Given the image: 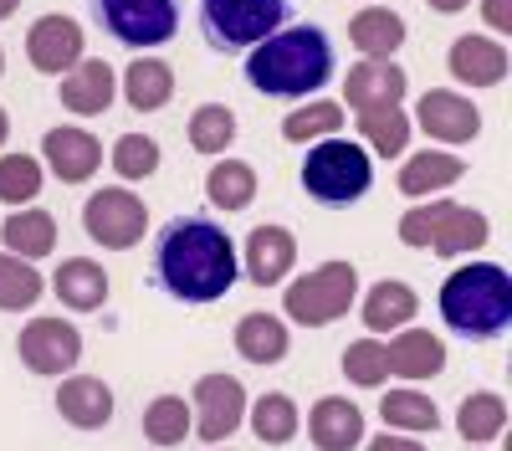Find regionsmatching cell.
<instances>
[{
    "label": "cell",
    "mask_w": 512,
    "mask_h": 451,
    "mask_svg": "<svg viewBox=\"0 0 512 451\" xmlns=\"http://www.w3.org/2000/svg\"><path fill=\"white\" fill-rule=\"evenodd\" d=\"M241 277V257L226 226L210 216H175L154 231V282L175 303H216Z\"/></svg>",
    "instance_id": "obj_1"
},
{
    "label": "cell",
    "mask_w": 512,
    "mask_h": 451,
    "mask_svg": "<svg viewBox=\"0 0 512 451\" xmlns=\"http://www.w3.org/2000/svg\"><path fill=\"white\" fill-rule=\"evenodd\" d=\"M246 88L262 93V98H277V103H292V98H308V93H323L328 77H333V41L323 26H282L272 31L267 41H256L246 67Z\"/></svg>",
    "instance_id": "obj_2"
},
{
    "label": "cell",
    "mask_w": 512,
    "mask_h": 451,
    "mask_svg": "<svg viewBox=\"0 0 512 451\" xmlns=\"http://www.w3.org/2000/svg\"><path fill=\"white\" fill-rule=\"evenodd\" d=\"M441 323L456 339H502L512 328V277L497 262H477V267H456L441 282Z\"/></svg>",
    "instance_id": "obj_3"
},
{
    "label": "cell",
    "mask_w": 512,
    "mask_h": 451,
    "mask_svg": "<svg viewBox=\"0 0 512 451\" xmlns=\"http://www.w3.org/2000/svg\"><path fill=\"white\" fill-rule=\"evenodd\" d=\"M303 190L313 205H323V211H344V205L364 200L369 185H374V164L359 144L349 139H318L303 159Z\"/></svg>",
    "instance_id": "obj_4"
},
{
    "label": "cell",
    "mask_w": 512,
    "mask_h": 451,
    "mask_svg": "<svg viewBox=\"0 0 512 451\" xmlns=\"http://www.w3.org/2000/svg\"><path fill=\"white\" fill-rule=\"evenodd\" d=\"M292 16V0H200V36L210 52H251L256 41L282 31Z\"/></svg>",
    "instance_id": "obj_5"
},
{
    "label": "cell",
    "mask_w": 512,
    "mask_h": 451,
    "mask_svg": "<svg viewBox=\"0 0 512 451\" xmlns=\"http://www.w3.org/2000/svg\"><path fill=\"white\" fill-rule=\"evenodd\" d=\"M359 298V267L354 262H323L308 277H297L287 287V318L303 323V328H328L338 323Z\"/></svg>",
    "instance_id": "obj_6"
},
{
    "label": "cell",
    "mask_w": 512,
    "mask_h": 451,
    "mask_svg": "<svg viewBox=\"0 0 512 451\" xmlns=\"http://www.w3.org/2000/svg\"><path fill=\"white\" fill-rule=\"evenodd\" d=\"M93 21L118 41V47H164L180 31V0H88Z\"/></svg>",
    "instance_id": "obj_7"
},
{
    "label": "cell",
    "mask_w": 512,
    "mask_h": 451,
    "mask_svg": "<svg viewBox=\"0 0 512 451\" xmlns=\"http://www.w3.org/2000/svg\"><path fill=\"white\" fill-rule=\"evenodd\" d=\"M82 226H88V236L103 246V252H128V246L144 241L149 211H144V200L134 190L108 185V190L88 195V205H82Z\"/></svg>",
    "instance_id": "obj_8"
},
{
    "label": "cell",
    "mask_w": 512,
    "mask_h": 451,
    "mask_svg": "<svg viewBox=\"0 0 512 451\" xmlns=\"http://www.w3.org/2000/svg\"><path fill=\"white\" fill-rule=\"evenodd\" d=\"M246 421V385L236 375H200L195 405H190V431L210 446H221Z\"/></svg>",
    "instance_id": "obj_9"
},
{
    "label": "cell",
    "mask_w": 512,
    "mask_h": 451,
    "mask_svg": "<svg viewBox=\"0 0 512 451\" xmlns=\"http://www.w3.org/2000/svg\"><path fill=\"white\" fill-rule=\"evenodd\" d=\"M16 354L31 375H67L82 359V334L67 318H31L16 339Z\"/></svg>",
    "instance_id": "obj_10"
},
{
    "label": "cell",
    "mask_w": 512,
    "mask_h": 451,
    "mask_svg": "<svg viewBox=\"0 0 512 451\" xmlns=\"http://www.w3.org/2000/svg\"><path fill=\"white\" fill-rule=\"evenodd\" d=\"M26 57L36 72H47V77H62L82 62V26L62 11H47L41 21H31L26 31Z\"/></svg>",
    "instance_id": "obj_11"
},
{
    "label": "cell",
    "mask_w": 512,
    "mask_h": 451,
    "mask_svg": "<svg viewBox=\"0 0 512 451\" xmlns=\"http://www.w3.org/2000/svg\"><path fill=\"white\" fill-rule=\"evenodd\" d=\"M415 118H420V129L431 134L436 144H472V139L482 134L477 103L461 98V93H451V88H431V93L420 98Z\"/></svg>",
    "instance_id": "obj_12"
},
{
    "label": "cell",
    "mask_w": 512,
    "mask_h": 451,
    "mask_svg": "<svg viewBox=\"0 0 512 451\" xmlns=\"http://www.w3.org/2000/svg\"><path fill=\"white\" fill-rule=\"evenodd\" d=\"M41 164H47L62 185H82V180L98 175L103 144L88 129H52L47 139H41Z\"/></svg>",
    "instance_id": "obj_13"
},
{
    "label": "cell",
    "mask_w": 512,
    "mask_h": 451,
    "mask_svg": "<svg viewBox=\"0 0 512 451\" xmlns=\"http://www.w3.org/2000/svg\"><path fill=\"white\" fill-rule=\"evenodd\" d=\"M292 262H297V241H292L287 226H256V231L246 236L241 272H246L256 287H277V282H287Z\"/></svg>",
    "instance_id": "obj_14"
},
{
    "label": "cell",
    "mask_w": 512,
    "mask_h": 451,
    "mask_svg": "<svg viewBox=\"0 0 512 451\" xmlns=\"http://www.w3.org/2000/svg\"><path fill=\"white\" fill-rule=\"evenodd\" d=\"M446 67H451L456 82H466V88H497V82L507 77V67H512V57L492 36H456Z\"/></svg>",
    "instance_id": "obj_15"
},
{
    "label": "cell",
    "mask_w": 512,
    "mask_h": 451,
    "mask_svg": "<svg viewBox=\"0 0 512 451\" xmlns=\"http://www.w3.org/2000/svg\"><path fill=\"white\" fill-rule=\"evenodd\" d=\"M113 88H118L113 67L103 57H82L72 72H62V108L77 118H98L113 108Z\"/></svg>",
    "instance_id": "obj_16"
},
{
    "label": "cell",
    "mask_w": 512,
    "mask_h": 451,
    "mask_svg": "<svg viewBox=\"0 0 512 451\" xmlns=\"http://www.w3.org/2000/svg\"><path fill=\"white\" fill-rule=\"evenodd\" d=\"M308 441L318 451H354L364 441V410L344 395H323L308 410Z\"/></svg>",
    "instance_id": "obj_17"
},
{
    "label": "cell",
    "mask_w": 512,
    "mask_h": 451,
    "mask_svg": "<svg viewBox=\"0 0 512 451\" xmlns=\"http://www.w3.org/2000/svg\"><path fill=\"white\" fill-rule=\"evenodd\" d=\"M410 88V77L400 62L390 57H369V62H354L349 67V88H344V103L359 113V108H379V103H400Z\"/></svg>",
    "instance_id": "obj_18"
},
{
    "label": "cell",
    "mask_w": 512,
    "mask_h": 451,
    "mask_svg": "<svg viewBox=\"0 0 512 451\" xmlns=\"http://www.w3.org/2000/svg\"><path fill=\"white\" fill-rule=\"evenodd\" d=\"M384 364H390V375L400 380H436L446 369V344L431 334V328H400L395 344H384Z\"/></svg>",
    "instance_id": "obj_19"
},
{
    "label": "cell",
    "mask_w": 512,
    "mask_h": 451,
    "mask_svg": "<svg viewBox=\"0 0 512 451\" xmlns=\"http://www.w3.org/2000/svg\"><path fill=\"white\" fill-rule=\"evenodd\" d=\"M466 175V159L461 154H451V149H425V154H410L405 164H400V195H410V200H431V195H441V190H451L456 180Z\"/></svg>",
    "instance_id": "obj_20"
},
{
    "label": "cell",
    "mask_w": 512,
    "mask_h": 451,
    "mask_svg": "<svg viewBox=\"0 0 512 451\" xmlns=\"http://www.w3.org/2000/svg\"><path fill=\"white\" fill-rule=\"evenodd\" d=\"M57 416L77 431H103L113 421V390L93 375H72L57 390Z\"/></svg>",
    "instance_id": "obj_21"
},
{
    "label": "cell",
    "mask_w": 512,
    "mask_h": 451,
    "mask_svg": "<svg viewBox=\"0 0 512 451\" xmlns=\"http://www.w3.org/2000/svg\"><path fill=\"white\" fill-rule=\"evenodd\" d=\"M492 241V226H487V216L482 211H472V205H446V216L436 221V231H431V252L436 257H472V252H482V246Z\"/></svg>",
    "instance_id": "obj_22"
},
{
    "label": "cell",
    "mask_w": 512,
    "mask_h": 451,
    "mask_svg": "<svg viewBox=\"0 0 512 451\" xmlns=\"http://www.w3.org/2000/svg\"><path fill=\"white\" fill-rule=\"evenodd\" d=\"M52 287H57L62 308H72V313H98V308L108 303V272H103L93 257H67V262L57 267Z\"/></svg>",
    "instance_id": "obj_23"
},
{
    "label": "cell",
    "mask_w": 512,
    "mask_h": 451,
    "mask_svg": "<svg viewBox=\"0 0 512 451\" xmlns=\"http://www.w3.org/2000/svg\"><path fill=\"white\" fill-rule=\"evenodd\" d=\"M0 241H6V252L21 257V262L52 257L57 221H52L47 211H36V205H21V211H11V221H0Z\"/></svg>",
    "instance_id": "obj_24"
},
{
    "label": "cell",
    "mask_w": 512,
    "mask_h": 451,
    "mask_svg": "<svg viewBox=\"0 0 512 451\" xmlns=\"http://www.w3.org/2000/svg\"><path fill=\"white\" fill-rule=\"evenodd\" d=\"M415 308H420V298H415V287L410 282H395V277H384V282H374L369 293H364V328L369 334H390V328H405L410 318H415Z\"/></svg>",
    "instance_id": "obj_25"
},
{
    "label": "cell",
    "mask_w": 512,
    "mask_h": 451,
    "mask_svg": "<svg viewBox=\"0 0 512 451\" xmlns=\"http://www.w3.org/2000/svg\"><path fill=\"white\" fill-rule=\"evenodd\" d=\"M349 41L364 57H395L405 47V16L390 11V6H364L349 21Z\"/></svg>",
    "instance_id": "obj_26"
},
{
    "label": "cell",
    "mask_w": 512,
    "mask_h": 451,
    "mask_svg": "<svg viewBox=\"0 0 512 451\" xmlns=\"http://www.w3.org/2000/svg\"><path fill=\"white\" fill-rule=\"evenodd\" d=\"M236 354L246 364H282L287 359V323L272 318V313H246L236 323Z\"/></svg>",
    "instance_id": "obj_27"
},
{
    "label": "cell",
    "mask_w": 512,
    "mask_h": 451,
    "mask_svg": "<svg viewBox=\"0 0 512 451\" xmlns=\"http://www.w3.org/2000/svg\"><path fill=\"white\" fill-rule=\"evenodd\" d=\"M123 98H128V108H139V113H159L169 98H175V72H169V62H159V57L128 62Z\"/></svg>",
    "instance_id": "obj_28"
},
{
    "label": "cell",
    "mask_w": 512,
    "mask_h": 451,
    "mask_svg": "<svg viewBox=\"0 0 512 451\" xmlns=\"http://www.w3.org/2000/svg\"><path fill=\"white\" fill-rule=\"evenodd\" d=\"M379 416L390 431H405V436H425V431H441V410L425 390H384L379 400Z\"/></svg>",
    "instance_id": "obj_29"
},
{
    "label": "cell",
    "mask_w": 512,
    "mask_h": 451,
    "mask_svg": "<svg viewBox=\"0 0 512 451\" xmlns=\"http://www.w3.org/2000/svg\"><path fill=\"white\" fill-rule=\"evenodd\" d=\"M205 195L216 211H246V205L256 200V170L246 159H216L210 164V175H205Z\"/></svg>",
    "instance_id": "obj_30"
},
{
    "label": "cell",
    "mask_w": 512,
    "mask_h": 451,
    "mask_svg": "<svg viewBox=\"0 0 512 451\" xmlns=\"http://www.w3.org/2000/svg\"><path fill=\"white\" fill-rule=\"evenodd\" d=\"M359 139L384 154V159H400L410 144V118L400 103H379V108H359Z\"/></svg>",
    "instance_id": "obj_31"
},
{
    "label": "cell",
    "mask_w": 512,
    "mask_h": 451,
    "mask_svg": "<svg viewBox=\"0 0 512 451\" xmlns=\"http://www.w3.org/2000/svg\"><path fill=\"white\" fill-rule=\"evenodd\" d=\"M456 431L466 436V446H482V441H497L507 431V400L492 395V390H477L466 395L461 410H456Z\"/></svg>",
    "instance_id": "obj_32"
},
{
    "label": "cell",
    "mask_w": 512,
    "mask_h": 451,
    "mask_svg": "<svg viewBox=\"0 0 512 451\" xmlns=\"http://www.w3.org/2000/svg\"><path fill=\"white\" fill-rule=\"evenodd\" d=\"M338 129H344V103H303L282 118L287 144H318V139H333Z\"/></svg>",
    "instance_id": "obj_33"
},
{
    "label": "cell",
    "mask_w": 512,
    "mask_h": 451,
    "mask_svg": "<svg viewBox=\"0 0 512 451\" xmlns=\"http://www.w3.org/2000/svg\"><path fill=\"white\" fill-rule=\"evenodd\" d=\"M246 416H251V436L267 441V446H287L297 436V405L287 395H277V390L262 395V400H251Z\"/></svg>",
    "instance_id": "obj_34"
},
{
    "label": "cell",
    "mask_w": 512,
    "mask_h": 451,
    "mask_svg": "<svg viewBox=\"0 0 512 451\" xmlns=\"http://www.w3.org/2000/svg\"><path fill=\"white\" fill-rule=\"evenodd\" d=\"M236 139V113L226 103H200L190 113V149L195 154H226V144Z\"/></svg>",
    "instance_id": "obj_35"
},
{
    "label": "cell",
    "mask_w": 512,
    "mask_h": 451,
    "mask_svg": "<svg viewBox=\"0 0 512 451\" xmlns=\"http://www.w3.org/2000/svg\"><path fill=\"white\" fill-rule=\"evenodd\" d=\"M36 298H41V272L11 252H0V313L36 308Z\"/></svg>",
    "instance_id": "obj_36"
},
{
    "label": "cell",
    "mask_w": 512,
    "mask_h": 451,
    "mask_svg": "<svg viewBox=\"0 0 512 451\" xmlns=\"http://www.w3.org/2000/svg\"><path fill=\"white\" fill-rule=\"evenodd\" d=\"M190 436V405L180 395H159L144 410V441L154 446H180Z\"/></svg>",
    "instance_id": "obj_37"
},
{
    "label": "cell",
    "mask_w": 512,
    "mask_h": 451,
    "mask_svg": "<svg viewBox=\"0 0 512 451\" xmlns=\"http://www.w3.org/2000/svg\"><path fill=\"white\" fill-rule=\"evenodd\" d=\"M36 195H41V159L36 154H0V200L21 211Z\"/></svg>",
    "instance_id": "obj_38"
},
{
    "label": "cell",
    "mask_w": 512,
    "mask_h": 451,
    "mask_svg": "<svg viewBox=\"0 0 512 451\" xmlns=\"http://www.w3.org/2000/svg\"><path fill=\"white\" fill-rule=\"evenodd\" d=\"M159 139H149V134H118L113 139V170H118V180H149L154 170H159Z\"/></svg>",
    "instance_id": "obj_39"
},
{
    "label": "cell",
    "mask_w": 512,
    "mask_h": 451,
    "mask_svg": "<svg viewBox=\"0 0 512 451\" xmlns=\"http://www.w3.org/2000/svg\"><path fill=\"white\" fill-rule=\"evenodd\" d=\"M338 364H344V380H349V385H359V390H374V385L390 380V364H384V344H374V339L349 344Z\"/></svg>",
    "instance_id": "obj_40"
},
{
    "label": "cell",
    "mask_w": 512,
    "mask_h": 451,
    "mask_svg": "<svg viewBox=\"0 0 512 451\" xmlns=\"http://www.w3.org/2000/svg\"><path fill=\"white\" fill-rule=\"evenodd\" d=\"M446 205H451V200H425V205H415V211H405V216H400V241H405V246H431V231H436V221L446 216Z\"/></svg>",
    "instance_id": "obj_41"
},
{
    "label": "cell",
    "mask_w": 512,
    "mask_h": 451,
    "mask_svg": "<svg viewBox=\"0 0 512 451\" xmlns=\"http://www.w3.org/2000/svg\"><path fill=\"white\" fill-rule=\"evenodd\" d=\"M482 21L492 31H512V0H482Z\"/></svg>",
    "instance_id": "obj_42"
},
{
    "label": "cell",
    "mask_w": 512,
    "mask_h": 451,
    "mask_svg": "<svg viewBox=\"0 0 512 451\" xmlns=\"http://www.w3.org/2000/svg\"><path fill=\"white\" fill-rule=\"evenodd\" d=\"M364 451H425V441H420V436H390V431H384V436H374Z\"/></svg>",
    "instance_id": "obj_43"
},
{
    "label": "cell",
    "mask_w": 512,
    "mask_h": 451,
    "mask_svg": "<svg viewBox=\"0 0 512 451\" xmlns=\"http://www.w3.org/2000/svg\"><path fill=\"white\" fill-rule=\"evenodd\" d=\"M425 6H431V11H441V16H456V11H466V6H472V0H425Z\"/></svg>",
    "instance_id": "obj_44"
},
{
    "label": "cell",
    "mask_w": 512,
    "mask_h": 451,
    "mask_svg": "<svg viewBox=\"0 0 512 451\" xmlns=\"http://www.w3.org/2000/svg\"><path fill=\"white\" fill-rule=\"evenodd\" d=\"M16 11H21V0H0V21H11Z\"/></svg>",
    "instance_id": "obj_45"
},
{
    "label": "cell",
    "mask_w": 512,
    "mask_h": 451,
    "mask_svg": "<svg viewBox=\"0 0 512 451\" xmlns=\"http://www.w3.org/2000/svg\"><path fill=\"white\" fill-rule=\"evenodd\" d=\"M11 139V118H6V108H0V144Z\"/></svg>",
    "instance_id": "obj_46"
},
{
    "label": "cell",
    "mask_w": 512,
    "mask_h": 451,
    "mask_svg": "<svg viewBox=\"0 0 512 451\" xmlns=\"http://www.w3.org/2000/svg\"><path fill=\"white\" fill-rule=\"evenodd\" d=\"M0 72H6V52H0Z\"/></svg>",
    "instance_id": "obj_47"
},
{
    "label": "cell",
    "mask_w": 512,
    "mask_h": 451,
    "mask_svg": "<svg viewBox=\"0 0 512 451\" xmlns=\"http://www.w3.org/2000/svg\"><path fill=\"white\" fill-rule=\"evenodd\" d=\"M472 451H477V446H472Z\"/></svg>",
    "instance_id": "obj_48"
}]
</instances>
